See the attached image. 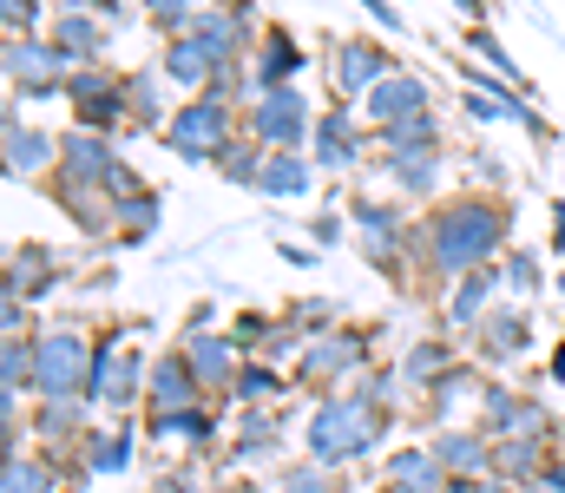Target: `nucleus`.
<instances>
[{
  "mask_svg": "<svg viewBox=\"0 0 565 493\" xmlns=\"http://www.w3.org/2000/svg\"><path fill=\"white\" fill-rule=\"evenodd\" d=\"M375 435H382V428H375V415H369L362 401H335V408H322L316 428H309V441H316L322 461H349V454H362Z\"/></svg>",
  "mask_w": 565,
  "mask_h": 493,
  "instance_id": "obj_2",
  "label": "nucleus"
},
{
  "mask_svg": "<svg viewBox=\"0 0 565 493\" xmlns=\"http://www.w3.org/2000/svg\"><path fill=\"white\" fill-rule=\"evenodd\" d=\"M559 283H565V277H559Z\"/></svg>",
  "mask_w": 565,
  "mask_h": 493,
  "instance_id": "obj_33",
  "label": "nucleus"
},
{
  "mask_svg": "<svg viewBox=\"0 0 565 493\" xmlns=\"http://www.w3.org/2000/svg\"><path fill=\"white\" fill-rule=\"evenodd\" d=\"M388 481H395L402 493H427L434 487V461H427V454H402V461L388 468Z\"/></svg>",
  "mask_w": 565,
  "mask_h": 493,
  "instance_id": "obj_13",
  "label": "nucleus"
},
{
  "mask_svg": "<svg viewBox=\"0 0 565 493\" xmlns=\"http://www.w3.org/2000/svg\"><path fill=\"white\" fill-rule=\"evenodd\" d=\"M7 493H46V468H7Z\"/></svg>",
  "mask_w": 565,
  "mask_h": 493,
  "instance_id": "obj_23",
  "label": "nucleus"
},
{
  "mask_svg": "<svg viewBox=\"0 0 565 493\" xmlns=\"http://www.w3.org/2000/svg\"><path fill=\"white\" fill-rule=\"evenodd\" d=\"M224 368H231V349H224V342H191V375L217 382Z\"/></svg>",
  "mask_w": 565,
  "mask_h": 493,
  "instance_id": "obj_16",
  "label": "nucleus"
},
{
  "mask_svg": "<svg viewBox=\"0 0 565 493\" xmlns=\"http://www.w3.org/2000/svg\"><path fill=\"white\" fill-rule=\"evenodd\" d=\"M480 297H487V283H467V290H460V303H454V317H460V323H467V317H473V310H480Z\"/></svg>",
  "mask_w": 565,
  "mask_h": 493,
  "instance_id": "obj_27",
  "label": "nucleus"
},
{
  "mask_svg": "<svg viewBox=\"0 0 565 493\" xmlns=\"http://www.w3.org/2000/svg\"><path fill=\"white\" fill-rule=\"evenodd\" d=\"M559 217H565V211H559ZM559 244H565V224H559Z\"/></svg>",
  "mask_w": 565,
  "mask_h": 493,
  "instance_id": "obj_32",
  "label": "nucleus"
},
{
  "mask_svg": "<svg viewBox=\"0 0 565 493\" xmlns=\"http://www.w3.org/2000/svg\"><path fill=\"white\" fill-rule=\"evenodd\" d=\"M126 454H132V441H106V448H99V454H93V461H99V468H119V461H126Z\"/></svg>",
  "mask_w": 565,
  "mask_h": 493,
  "instance_id": "obj_29",
  "label": "nucleus"
},
{
  "mask_svg": "<svg viewBox=\"0 0 565 493\" xmlns=\"http://www.w3.org/2000/svg\"><path fill=\"white\" fill-rule=\"evenodd\" d=\"M559 487H565V481H553V487H540V493H559Z\"/></svg>",
  "mask_w": 565,
  "mask_h": 493,
  "instance_id": "obj_31",
  "label": "nucleus"
},
{
  "mask_svg": "<svg viewBox=\"0 0 565 493\" xmlns=\"http://www.w3.org/2000/svg\"><path fill=\"white\" fill-rule=\"evenodd\" d=\"M33 368H40V388L46 395H73L79 388V368H86V342L79 335H46Z\"/></svg>",
  "mask_w": 565,
  "mask_h": 493,
  "instance_id": "obj_3",
  "label": "nucleus"
},
{
  "mask_svg": "<svg viewBox=\"0 0 565 493\" xmlns=\"http://www.w3.org/2000/svg\"><path fill=\"white\" fill-rule=\"evenodd\" d=\"M13 382H26V349H20V342H7V388H13Z\"/></svg>",
  "mask_w": 565,
  "mask_h": 493,
  "instance_id": "obj_28",
  "label": "nucleus"
},
{
  "mask_svg": "<svg viewBox=\"0 0 565 493\" xmlns=\"http://www.w3.org/2000/svg\"><path fill=\"white\" fill-rule=\"evenodd\" d=\"M282 493H322V474H289V487Z\"/></svg>",
  "mask_w": 565,
  "mask_h": 493,
  "instance_id": "obj_30",
  "label": "nucleus"
},
{
  "mask_svg": "<svg viewBox=\"0 0 565 493\" xmlns=\"http://www.w3.org/2000/svg\"><path fill=\"white\" fill-rule=\"evenodd\" d=\"M151 401H158L164 415H171L178 401H191V362H184V355H171V362L158 368V382H151Z\"/></svg>",
  "mask_w": 565,
  "mask_h": 493,
  "instance_id": "obj_9",
  "label": "nucleus"
},
{
  "mask_svg": "<svg viewBox=\"0 0 565 493\" xmlns=\"http://www.w3.org/2000/svg\"><path fill=\"white\" fill-rule=\"evenodd\" d=\"M53 66H60V53H46V46H13V79H26L33 93L53 86Z\"/></svg>",
  "mask_w": 565,
  "mask_h": 493,
  "instance_id": "obj_10",
  "label": "nucleus"
},
{
  "mask_svg": "<svg viewBox=\"0 0 565 493\" xmlns=\"http://www.w3.org/2000/svg\"><path fill=\"white\" fill-rule=\"evenodd\" d=\"M375 112H382L388 126L422 119V86H415V79H382V86H375Z\"/></svg>",
  "mask_w": 565,
  "mask_h": 493,
  "instance_id": "obj_6",
  "label": "nucleus"
},
{
  "mask_svg": "<svg viewBox=\"0 0 565 493\" xmlns=\"http://www.w3.org/2000/svg\"><path fill=\"white\" fill-rule=\"evenodd\" d=\"M66 164H73V178H106V146H93V139H73L66 146Z\"/></svg>",
  "mask_w": 565,
  "mask_h": 493,
  "instance_id": "obj_15",
  "label": "nucleus"
},
{
  "mask_svg": "<svg viewBox=\"0 0 565 493\" xmlns=\"http://www.w3.org/2000/svg\"><path fill=\"white\" fill-rule=\"evenodd\" d=\"M204 66H211V46H198V40H184V46H171V79H184V86H198L204 79Z\"/></svg>",
  "mask_w": 565,
  "mask_h": 493,
  "instance_id": "obj_12",
  "label": "nucleus"
},
{
  "mask_svg": "<svg viewBox=\"0 0 565 493\" xmlns=\"http://www.w3.org/2000/svg\"><path fill=\"white\" fill-rule=\"evenodd\" d=\"M7 152H13V171H33V164L46 159V139H33V132L7 126Z\"/></svg>",
  "mask_w": 565,
  "mask_h": 493,
  "instance_id": "obj_17",
  "label": "nucleus"
},
{
  "mask_svg": "<svg viewBox=\"0 0 565 493\" xmlns=\"http://www.w3.org/2000/svg\"><path fill=\"white\" fill-rule=\"evenodd\" d=\"M289 66H296V46H289V40H270V60H264V73L277 79V73H289Z\"/></svg>",
  "mask_w": 565,
  "mask_h": 493,
  "instance_id": "obj_26",
  "label": "nucleus"
},
{
  "mask_svg": "<svg viewBox=\"0 0 565 493\" xmlns=\"http://www.w3.org/2000/svg\"><path fill=\"white\" fill-rule=\"evenodd\" d=\"M355 362V342H322L309 349V375H329V368H349Z\"/></svg>",
  "mask_w": 565,
  "mask_h": 493,
  "instance_id": "obj_19",
  "label": "nucleus"
},
{
  "mask_svg": "<svg viewBox=\"0 0 565 493\" xmlns=\"http://www.w3.org/2000/svg\"><path fill=\"white\" fill-rule=\"evenodd\" d=\"M467 106H473V119H526L520 99H493V93H473Z\"/></svg>",
  "mask_w": 565,
  "mask_h": 493,
  "instance_id": "obj_22",
  "label": "nucleus"
},
{
  "mask_svg": "<svg viewBox=\"0 0 565 493\" xmlns=\"http://www.w3.org/2000/svg\"><path fill=\"white\" fill-rule=\"evenodd\" d=\"M93 40H99V33H93V20H79V13H73V20H60V46H66V53H93Z\"/></svg>",
  "mask_w": 565,
  "mask_h": 493,
  "instance_id": "obj_21",
  "label": "nucleus"
},
{
  "mask_svg": "<svg viewBox=\"0 0 565 493\" xmlns=\"http://www.w3.org/2000/svg\"><path fill=\"white\" fill-rule=\"evenodd\" d=\"M302 184H309V171H302V159H289V152H277V159H270V171H264V191H289V197H296Z\"/></svg>",
  "mask_w": 565,
  "mask_h": 493,
  "instance_id": "obj_14",
  "label": "nucleus"
},
{
  "mask_svg": "<svg viewBox=\"0 0 565 493\" xmlns=\"http://www.w3.org/2000/svg\"><path fill=\"white\" fill-rule=\"evenodd\" d=\"M151 217H158V204H151V197L126 204V231H132V237H145V231H151Z\"/></svg>",
  "mask_w": 565,
  "mask_h": 493,
  "instance_id": "obj_25",
  "label": "nucleus"
},
{
  "mask_svg": "<svg viewBox=\"0 0 565 493\" xmlns=\"http://www.w3.org/2000/svg\"><path fill=\"white\" fill-rule=\"evenodd\" d=\"M322 164H349V126H342V112L322 126Z\"/></svg>",
  "mask_w": 565,
  "mask_h": 493,
  "instance_id": "obj_20",
  "label": "nucleus"
},
{
  "mask_svg": "<svg viewBox=\"0 0 565 493\" xmlns=\"http://www.w3.org/2000/svg\"><path fill=\"white\" fill-rule=\"evenodd\" d=\"M73 99L86 106V119H93V126H106V119H113V106H119V99H113V86H106L99 73H86V79H73Z\"/></svg>",
  "mask_w": 565,
  "mask_h": 493,
  "instance_id": "obj_11",
  "label": "nucleus"
},
{
  "mask_svg": "<svg viewBox=\"0 0 565 493\" xmlns=\"http://www.w3.org/2000/svg\"><path fill=\"white\" fill-rule=\"evenodd\" d=\"M493 244H500V217H493L487 204H460L454 217H440V237H434V250H440L447 270H467V264L487 257Z\"/></svg>",
  "mask_w": 565,
  "mask_h": 493,
  "instance_id": "obj_1",
  "label": "nucleus"
},
{
  "mask_svg": "<svg viewBox=\"0 0 565 493\" xmlns=\"http://www.w3.org/2000/svg\"><path fill=\"white\" fill-rule=\"evenodd\" d=\"M382 66H388V60H382L375 46H349V53L335 60V86H342V93H355V86H369Z\"/></svg>",
  "mask_w": 565,
  "mask_h": 493,
  "instance_id": "obj_8",
  "label": "nucleus"
},
{
  "mask_svg": "<svg viewBox=\"0 0 565 493\" xmlns=\"http://www.w3.org/2000/svg\"><path fill=\"white\" fill-rule=\"evenodd\" d=\"M487 349H493V355H513V349H520V342H526V329H520V317H487Z\"/></svg>",
  "mask_w": 565,
  "mask_h": 493,
  "instance_id": "obj_18",
  "label": "nucleus"
},
{
  "mask_svg": "<svg viewBox=\"0 0 565 493\" xmlns=\"http://www.w3.org/2000/svg\"><path fill=\"white\" fill-rule=\"evenodd\" d=\"M171 139H178V152H184V159L217 152V146H224V106H191V112L171 126Z\"/></svg>",
  "mask_w": 565,
  "mask_h": 493,
  "instance_id": "obj_4",
  "label": "nucleus"
},
{
  "mask_svg": "<svg viewBox=\"0 0 565 493\" xmlns=\"http://www.w3.org/2000/svg\"><path fill=\"white\" fill-rule=\"evenodd\" d=\"M132 375H139V362H126L119 349H106V355H99V382H93V395H99V401H126V395H132Z\"/></svg>",
  "mask_w": 565,
  "mask_h": 493,
  "instance_id": "obj_7",
  "label": "nucleus"
},
{
  "mask_svg": "<svg viewBox=\"0 0 565 493\" xmlns=\"http://www.w3.org/2000/svg\"><path fill=\"white\" fill-rule=\"evenodd\" d=\"M440 461H454V468H473V461H480V448H473L467 435H454V441H440Z\"/></svg>",
  "mask_w": 565,
  "mask_h": 493,
  "instance_id": "obj_24",
  "label": "nucleus"
},
{
  "mask_svg": "<svg viewBox=\"0 0 565 493\" xmlns=\"http://www.w3.org/2000/svg\"><path fill=\"white\" fill-rule=\"evenodd\" d=\"M257 132H264L270 146H296V139H302V99H296V93H270L264 112H257Z\"/></svg>",
  "mask_w": 565,
  "mask_h": 493,
  "instance_id": "obj_5",
  "label": "nucleus"
}]
</instances>
